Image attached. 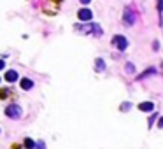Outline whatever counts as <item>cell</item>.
Here are the masks:
<instances>
[{
    "label": "cell",
    "mask_w": 163,
    "mask_h": 149,
    "mask_svg": "<svg viewBox=\"0 0 163 149\" xmlns=\"http://www.w3.org/2000/svg\"><path fill=\"white\" fill-rule=\"evenodd\" d=\"M75 28L81 30V32H84V34H95L97 37H100V35H102V28H100L98 25H95V23H88V25H75Z\"/></svg>",
    "instance_id": "cell-1"
},
{
    "label": "cell",
    "mask_w": 163,
    "mask_h": 149,
    "mask_svg": "<svg viewBox=\"0 0 163 149\" xmlns=\"http://www.w3.org/2000/svg\"><path fill=\"white\" fill-rule=\"evenodd\" d=\"M135 19H137V16H135V12L130 7H125V11H123V21H125V25L126 26H132V25L135 23Z\"/></svg>",
    "instance_id": "cell-2"
},
{
    "label": "cell",
    "mask_w": 163,
    "mask_h": 149,
    "mask_svg": "<svg viewBox=\"0 0 163 149\" xmlns=\"http://www.w3.org/2000/svg\"><path fill=\"white\" fill-rule=\"evenodd\" d=\"M5 116L11 119H18V118H21V109L18 105H7L5 107Z\"/></svg>",
    "instance_id": "cell-3"
},
{
    "label": "cell",
    "mask_w": 163,
    "mask_h": 149,
    "mask_svg": "<svg viewBox=\"0 0 163 149\" xmlns=\"http://www.w3.org/2000/svg\"><path fill=\"white\" fill-rule=\"evenodd\" d=\"M112 44L116 46V48L119 49V51H125V49L128 48V40L123 37V35H114L112 39Z\"/></svg>",
    "instance_id": "cell-4"
},
{
    "label": "cell",
    "mask_w": 163,
    "mask_h": 149,
    "mask_svg": "<svg viewBox=\"0 0 163 149\" xmlns=\"http://www.w3.org/2000/svg\"><path fill=\"white\" fill-rule=\"evenodd\" d=\"M77 16H79L81 21H91V18H93V12L84 7V9H81L79 12H77Z\"/></svg>",
    "instance_id": "cell-5"
},
{
    "label": "cell",
    "mask_w": 163,
    "mask_h": 149,
    "mask_svg": "<svg viewBox=\"0 0 163 149\" xmlns=\"http://www.w3.org/2000/svg\"><path fill=\"white\" fill-rule=\"evenodd\" d=\"M138 109L142 112H153L154 111V104L153 102H142V104H138Z\"/></svg>",
    "instance_id": "cell-6"
},
{
    "label": "cell",
    "mask_w": 163,
    "mask_h": 149,
    "mask_svg": "<svg viewBox=\"0 0 163 149\" xmlns=\"http://www.w3.org/2000/svg\"><path fill=\"white\" fill-rule=\"evenodd\" d=\"M16 79H18V72L16 70H7L5 72V81L7 82H14Z\"/></svg>",
    "instance_id": "cell-7"
},
{
    "label": "cell",
    "mask_w": 163,
    "mask_h": 149,
    "mask_svg": "<svg viewBox=\"0 0 163 149\" xmlns=\"http://www.w3.org/2000/svg\"><path fill=\"white\" fill-rule=\"evenodd\" d=\"M104 68H105V62L102 60V58H98V60L95 62V70H98V72H102Z\"/></svg>",
    "instance_id": "cell-8"
},
{
    "label": "cell",
    "mask_w": 163,
    "mask_h": 149,
    "mask_svg": "<svg viewBox=\"0 0 163 149\" xmlns=\"http://www.w3.org/2000/svg\"><path fill=\"white\" fill-rule=\"evenodd\" d=\"M21 88H23V90H30V88L34 86V82L30 81V79H21Z\"/></svg>",
    "instance_id": "cell-9"
},
{
    "label": "cell",
    "mask_w": 163,
    "mask_h": 149,
    "mask_svg": "<svg viewBox=\"0 0 163 149\" xmlns=\"http://www.w3.org/2000/svg\"><path fill=\"white\" fill-rule=\"evenodd\" d=\"M154 72H156L154 68H147V70H146V72H144V74H140V76H138L137 79H144V77H147V76H153Z\"/></svg>",
    "instance_id": "cell-10"
},
{
    "label": "cell",
    "mask_w": 163,
    "mask_h": 149,
    "mask_svg": "<svg viewBox=\"0 0 163 149\" xmlns=\"http://www.w3.org/2000/svg\"><path fill=\"white\" fill-rule=\"evenodd\" d=\"M25 146H26L28 149H34V147H35V142H34V140H30V139H26V140H25Z\"/></svg>",
    "instance_id": "cell-11"
},
{
    "label": "cell",
    "mask_w": 163,
    "mask_h": 149,
    "mask_svg": "<svg viewBox=\"0 0 163 149\" xmlns=\"http://www.w3.org/2000/svg\"><path fill=\"white\" fill-rule=\"evenodd\" d=\"M130 107H132V104H130V102H125L123 105H121V111H130Z\"/></svg>",
    "instance_id": "cell-12"
},
{
    "label": "cell",
    "mask_w": 163,
    "mask_h": 149,
    "mask_svg": "<svg viewBox=\"0 0 163 149\" xmlns=\"http://www.w3.org/2000/svg\"><path fill=\"white\" fill-rule=\"evenodd\" d=\"M156 118H158V114H153V116H151V119L147 121V126H149V128L153 126V123H154V119H156Z\"/></svg>",
    "instance_id": "cell-13"
},
{
    "label": "cell",
    "mask_w": 163,
    "mask_h": 149,
    "mask_svg": "<svg viewBox=\"0 0 163 149\" xmlns=\"http://www.w3.org/2000/svg\"><path fill=\"white\" fill-rule=\"evenodd\" d=\"M134 70H135L134 63H126V72H130V74H132V72H134Z\"/></svg>",
    "instance_id": "cell-14"
},
{
    "label": "cell",
    "mask_w": 163,
    "mask_h": 149,
    "mask_svg": "<svg viewBox=\"0 0 163 149\" xmlns=\"http://www.w3.org/2000/svg\"><path fill=\"white\" fill-rule=\"evenodd\" d=\"M158 11L160 12L163 11V0H158Z\"/></svg>",
    "instance_id": "cell-15"
},
{
    "label": "cell",
    "mask_w": 163,
    "mask_h": 149,
    "mask_svg": "<svg viewBox=\"0 0 163 149\" xmlns=\"http://www.w3.org/2000/svg\"><path fill=\"white\" fill-rule=\"evenodd\" d=\"M7 91H9V90H2V91H0V96H2V98H5V96H7Z\"/></svg>",
    "instance_id": "cell-16"
},
{
    "label": "cell",
    "mask_w": 163,
    "mask_h": 149,
    "mask_svg": "<svg viewBox=\"0 0 163 149\" xmlns=\"http://www.w3.org/2000/svg\"><path fill=\"white\" fill-rule=\"evenodd\" d=\"M158 126H160V128H163V116L158 119Z\"/></svg>",
    "instance_id": "cell-17"
},
{
    "label": "cell",
    "mask_w": 163,
    "mask_h": 149,
    "mask_svg": "<svg viewBox=\"0 0 163 149\" xmlns=\"http://www.w3.org/2000/svg\"><path fill=\"white\" fill-rule=\"evenodd\" d=\"M37 149H44V144H42V142H37Z\"/></svg>",
    "instance_id": "cell-18"
},
{
    "label": "cell",
    "mask_w": 163,
    "mask_h": 149,
    "mask_svg": "<svg viewBox=\"0 0 163 149\" xmlns=\"http://www.w3.org/2000/svg\"><path fill=\"white\" fill-rule=\"evenodd\" d=\"M5 67V63H4V60H0V70H2V68Z\"/></svg>",
    "instance_id": "cell-19"
},
{
    "label": "cell",
    "mask_w": 163,
    "mask_h": 149,
    "mask_svg": "<svg viewBox=\"0 0 163 149\" xmlns=\"http://www.w3.org/2000/svg\"><path fill=\"white\" fill-rule=\"evenodd\" d=\"M81 4H84V5H86V4H89V0H81Z\"/></svg>",
    "instance_id": "cell-20"
}]
</instances>
